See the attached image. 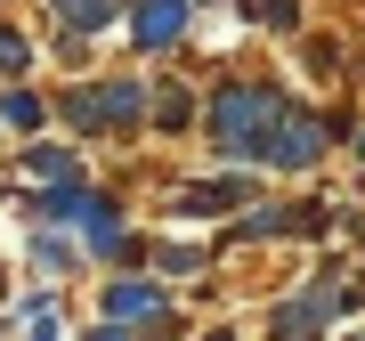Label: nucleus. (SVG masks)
Segmentation results:
<instances>
[{
  "instance_id": "nucleus-1",
  "label": "nucleus",
  "mask_w": 365,
  "mask_h": 341,
  "mask_svg": "<svg viewBox=\"0 0 365 341\" xmlns=\"http://www.w3.org/2000/svg\"><path fill=\"white\" fill-rule=\"evenodd\" d=\"M260 122H276V98H268V90H244V81H235V90L211 98V138H220L227 155H244Z\"/></svg>"
},
{
  "instance_id": "nucleus-2",
  "label": "nucleus",
  "mask_w": 365,
  "mask_h": 341,
  "mask_svg": "<svg viewBox=\"0 0 365 341\" xmlns=\"http://www.w3.org/2000/svg\"><path fill=\"white\" fill-rule=\"evenodd\" d=\"M66 114H73V131H106V122H138L146 98H138V81H98V90L66 98Z\"/></svg>"
},
{
  "instance_id": "nucleus-3",
  "label": "nucleus",
  "mask_w": 365,
  "mask_h": 341,
  "mask_svg": "<svg viewBox=\"0 0 365 341\" xmlns=\"http://www.w3.org/2000/svg\"><path fill=\"white\" fill-rule=\"evenodd\" d=\"M317 122L309 114H276V138H268V163H284V170H300V163H317Z\"/></svg>"
},
{
  "instance_id": "nucleus-4",
  "label": "nucleus",
  "mask_w": 365,
  "mask_h": 341,
  "mask_svg": "<svg viewBox=\"0 0 365 341\" xmlns=\"http://www.w3.org/2000/svg\"><path fill=\"white\" fill-rule=\"evenodd\" d=\"M179 25H187V0H146V9L130 16V41H138V49H170Z\"/></svg>"
},
{
  "instance_id": "nucleus-5",
  "label": "nucleus",
  "mask_w": 365,
  "mask_h": 341,
  "mask_svg": "<svg viewBox=\"0 0 365 341\" xmlns=\"http://www.w3.org/2000/svg\"><path fill=\"white\" fill-rule=\"evenodd\" d=\"M235 203H244V179H203V187H187V195H179L187 220H220V211H235Z\"/></svg>"
},
{
  "instance_id": "nucleus-6",
  "label": "nucleus",
  "mask_w": 365,
  "mask_h": 341,
  "mask_svg": "<svg viewBox=\"0 0 365 341\" xmlns=\"http://www.w3.org/2000/svg\"><path fill=\"white\" fill-rule=\"evenodd\" d=\"M106 317H163V292L138 285V276H122V285L106 292Z\"/></svg>"
},
{
  "instance_id": "nucleus-7",
  "label": "nucleus",
  "mask_w": 365,
  "mask_h": 341,
  "mask_svg": "<svg viewBox=\"0 0 365 341\" xmlns=\"http://www.w3.org/2000/svg\"><path fill=\"white\" fill-rule=\"evenodd\" d=\"M66 25H81V33H98V25H114V0H49Z\"/></svg>"
},
{
  "instance_id": "nucleus-8",
  "label": "nucleus",
  "mask_w": 365,
  "mask_h": 341,
  "mask_svg": "<svg viewBox=\"0 0 365 341\" xmlns=\"http://www.w3.org/2000/svg\"><path fill=\"white\" fill-rule=\"evenodd\" d=\"M49 220H90V195H81V187L66 179V187L49 195Z\"/></svg>"
},
{
  "instance_id": "nucleus-9",
  "label": "nucleus",
  "mask_w": 365,
  "mask_h": 341,
  "mask_svg": "<svg viewBox=\"0 0 365 341\" xmlns=\"http://www.w3.org/2000/svg\"><path fill=\"white\" fill-rule=\"evenodd\" d=\"M0 122H16V131H33V122H41V106H33L25 90H9V98H0Z\"/></svg>"
},
{
  "instance_id": "nucleus-10",
  "label": "nucleus",
  "mask_w": 365,
  "mask_h": 341,
  "mask_svg": "<svg viewBox=\"0 0 365 341\" xmlns=\"http://www.w3.org/2000/svg\"><path fill=\"white\" fill-rule=\"evenodd\" d=\"M81 228H90V244H114V228H122V211H114V203H90V220H81Z\"/></svg>"
},
{
  "instance_id": "nucleus-11",
  "label": "nucleus",
  "mask_w": 365,
  "mask_h": 341,
  "mask_svg": "<svg viewBox=\"0 0 365 341\" xmlns=\"http://www.w3.org/2000/svg\"><path fill=\"white\" fill-rule=\"evenodd\" d=\"M33 179H73V155H57V146H41V155H33Z\"/></svg>"
},
{
  "instance_id": "nucleus-12",
  "label": "nucleus",
  "mask_w": 365,
  "mask_h": 341,
  "mask_svg": "<svg viewBox=\"0 0 365 341\" xmlns=\"http://www.w3.org/2000/svg\"><path fill=\"white\" fill-rule=\"evenodd\" d=\"M25 333H33V341H49V333H57V309H49V301H33V309H25Z\"/></svg>"
},
{
  "instance_id": "nucleus-13",
  "label": "nucleus",
  "mask_w": 365,
  "mask_h": 341,
  "mask_svg": "<svg viewBox=\"0 0 365 341\" xmlns=\"http://www.w3.org/2000/svg\"><path fill=\"white\" fill-rule=\"evenodd\" d=\"M0 73H25V41L16 33H0Z\"/></svg>"
}]
</instances>
